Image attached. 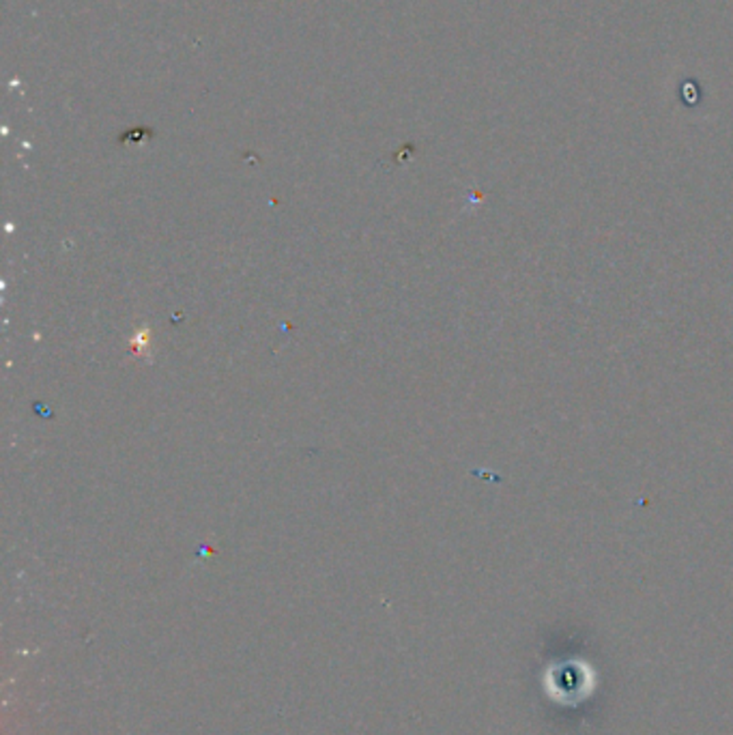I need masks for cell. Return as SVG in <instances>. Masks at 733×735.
<instances>
[{"instance_id":"cell-1","label":"cell","mask_w":733,"mask_h":735,"mask_svg":"<svg viewBox=\"0 0 733 735\" xmlns=\"http://www.w3.org/2000/svg\"><path fill=\"white\" fill-rule=\"evenodd\" d=\"M131 355L138 359H151V331L146 327L136 330L134 338H131Z\"/></svg>"}]
</instances>
